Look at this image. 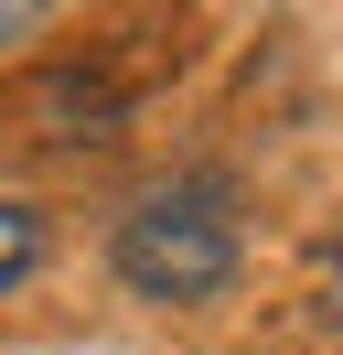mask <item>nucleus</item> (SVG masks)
Here are the masks:
<instances>
[{"label":"nucleus","instance_id":"f257e3e1","mask_svg":"<svg viewBox=\"0 0 343 355\" xmlns=\"http://www.w3.org/2000/svg\"><path fill=\"white\" fill-rule=\"evenodd\" d=\"M118 280L140 302H214L236 280V216L225 183H161L118 216Z\"/></svg>","mask_w":343,"mask_h":355},{"label":"nucleus","instance_id":"f03ea898","mask_svg":"<svg viewBox=\"0 0 343 355\" xmlns=\"http://www.w3.org/2000/svg\"><path fill=\"white\" fill-rule=\"evenodd\" d=\"M33 259H43V216L33 205H0V291L33 280Z\"/></svg>","mask_w":343,"mask_h":355},{"label":"nucleus","instance_id":"7ed1b4c3","mask_svg":"<svg viewBox=\"0 0 343 355\" xmlns=\"http://www.w3.org/2000/svg\"><path fill=\"white\" fill-rule=\"evenodd\" d=\"M311 312H322V334L343 345V248H322V280H311Z\"/></svg>","mask_w":343,"mask_h":355}]
</instances>
